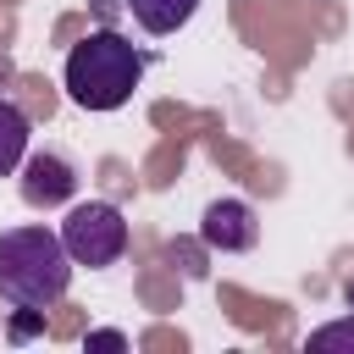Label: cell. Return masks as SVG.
I'll use <instances>...</instances> for the list:
<instances>
[{
  "mask_svg": "<svg viewBox=\"0 0 354 354\" xmlns=\"http://www.w3.org/2000/svg\"><path fill=\"white\" fill-rule=\"evenodd\" d=\"M194 11H199V0H127V17H133L144 33H155V39L177 33Z\"/></svg>",
  "mask_w": 354,
  "mask_h": 354,
  "instance_id": "6",
  "label": "cell"
},
{
  "mask_svg": "<svg viewBox=\"0 0 354 354\" xmlns=\"http://www.w3.org/2000/svg\"><path fill=\"white\" fill-rule=\"evenodd\" d=\"M94 11H100L105 22H116V11H127V0H94Z\"/></svg>",
  "mask_w": 354,
  "mask_h": 354,
  "instance_id": "10",
  "label": "cell"
},
{
  "mask_svg": "<svg viewBox=\"0 0 354 354\" xmlns=\"http://www.w3.org/2000/svg\"><path fill=\"white\" fill-rule=\"evenodd\" d=\"M310 348H354V315L348 321H332V326H315L310 332Z\"/></svg>",
  "mask_w": 354,
  "mask_h": 354,
  "instance_id": "8",
  "label": "cell"
},
{
  "mask_svg": "<svg viewBox=\"0 0 354 354\" xmlns=\"http://www.w3.org/2000/svg\"><path fill=\"white\" fill-rule=\"evenodd\" d=\"M83 348H127V337H122V332H88Z\"/></svg>",
  "mask_w": 354,
  "mask_h": 354,
  "instance_id": "9",
  "label": "cell"
},
{
  "mask_svg": "<svg viewBox=\"0 0 354 354\" xmlns=\"http://www.w3.org/2000/svg\"><path fill=\"white\" fill-rule=\"evenodd\" d=\"M72 288V254L50 227L0 232V299L17 310H50Z\"/></svg>",
  "mask_w": 354,
  "mask_h": 354,
  "instance_id": "2",
  "label": "cell"
},
{
  "mask_svg": "<svg viewBox=\"0 0 354 354\" xmlns=\"http://www.w3.org/2000/svg\"><path fill=\"white\" fill-rule=\"evenodd\" d=\"M61 243H66L72 266H88V271L116 266V260L127 254V216H122L111 199H83V205L66 210Z\"/></svg>",
  "mask_w": 354,
  "mask_h": 354,
  "instance_id": "3",
  "label": "cell"
},
{
  "mask_svg": "<svg viewBox=\"0 0 354 354\" xmlns=\"http://www.w3.org/2000/svg\"><path fill=\"white\" fill-rule=\"evenodd\" d=\"M199 238H205V249H221V254L254 249V238H260L254 205L249 199H210L205 216H199Z\"/></svg>",
  "mask_w": 354,
  "mask_h": 354,
  "instance_id": "5",
  "label": "cell"
},
{
  "mask_svg": "<svg viewBox=\"0 0 354 354\" xmlns=\"http://www.w3.org/2000/svg\"><path fill=\"white\" fill-rule=\"evenodd\" d=\"M61 83L77 111H122L133 100V88L144 83V50L133 39H122L116 28H94L66 50Z\"/></svg>",
  "mask_w": 354,
  "mask_h": 354,
  "instance_id": "1",
  "label": "cell"
},
{
  "mask_svg": "<svg viewBox=\"0 0 354 354\" xmlns=\"http://www.w3.org/2000/svg\"><path fill=\"white\" fill-rule=\"evenodd\" d=\"M28 111L17 105V100H0V177H11L17 166H22V155H28Z\"/></svg>",
  "mask_w": 354,
  "mask_h": 354,
  "instance_id": "7",
  "label": "cell"
},
{
  "mask_svg": "<svg viewBox=\"0 0 354 354\" xmlns=\"http://www.w3.org/2000/svg\"><path fill=\"white\" fill-rule=\"evenodd\" d=\"M17 171H22V199H28L33 210H55V205H66V199L77 194V171H72V160L55 155V149L22 155Z\"/></svg>",
  "mask_w": 354,
  "mask_h": 354,
  "instance_id": "4",
  "label": "cell"
}]
</instances>
